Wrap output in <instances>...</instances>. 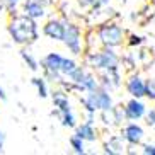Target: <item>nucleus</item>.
<instances>
[{
	"label": "nucleus",
	"mask_w": 155,
	"mask_h": 155,
	"mask_svg": "<svg viewBox=\"0 0 155 155\" xmlns=\"http://www.w3.org/2000/svg\"><path fill=\"white\" fill-rule=\"evenodd\" d=\"M9 34L19 45H29L38 39V24L29 15H15L9 24Z\"/></svg>",
	"instance_id": "1"
},
{
	"label": "nucleus",
	"mask_w": 155,
	"mask_h": 155,
	"mask_svg": "<svg viewBox=\"0 0 155 155\" xmlns=\"http://www.w3.org/2000/svg\"><path fill=\"white\" fill-rule=\"evenodd\" d=\"M87 61L92 68L97 70H111V68H118L119 58L118 55L113 51V48H107L102 51H97V53H89L87 56Z\"/></svg>",
	"instance_id": "2"
},
{
	"label": "nucleus",
	"mask_w": 155,
	"mask_h": 155,
	"mask_svg": "<svg viewBox=\"0 0 155 155\" xmlns=\"http://www.w3.org/2000/svg\"><path fill=\"white\" fill-rule=\"evenodd\" d=\"M97 38L101 39V43L104 46L114 48V46H119L123 43L124 31L121 29V26H118V24H114V22H109V24H104V26L99 29Z\"/></svg>",
	"instance_id": "3"
},
{
	"label": "nucleus",
	"mask_w": 155,
	"mask_h": 155,
	"mask_svg": "<svg viewBox=\"0 0 155 155\" xmlns=\"http://www.w3.org/2000/svg\"><path fill=\"white\" fill-rule=\"evenodd\" d=\"M63 43L72 55H82V36H80V29L75 24H67Z\"/></svg>",
	"instance_id": "4"
},
{
	"label": "nucleus",
	"mask_w": 155,
	"mask_h": 155,
	"mask_svg": "<svg viewBox=\"0 0 155 155\" xmlns=\"http://www.w3.org/2000/svg\"><path fill=\"white\" fill-rule=\"evenodd\" d=\"M65 29H67V22L60 21V19H51L43 26V32L45 36H48L53 41H63Z\"/></svg>",
	"instance_id": "5"
},
{
	"label": "nucleus",
	"mask_w": 155,
	"mask_h": 155,
	"mask_svg": "<svg viewBox=\"0 0 155 155\" xmlns=\"http://www.w3.org/2000/svg\"><path fill=\"white\" fill-rule=\"evenodd\" d=\"M124 113H126V118L131 119V121H138L147 114V107L145 104L141 102L138 97H133L131 101H128L126 106H124Z\"/></svg>",
	"instance_id": "6"
},
{
	"label": "nucleus",
	"mask_w": 155,
	"mask_h": 155,
	"mask_svg": "<svg viewBox=\"0 0 155 155\" xmlns=\"http://www.w3.org/2000/svg\"><path fill=\"white\" fill-rule=\"evenodd\" d=\"M143 137H145V131H143V128L137 123L126 124L124 130H123V138L130 143V145H140Z\"/></svg>",
	"instance_id": "7"
},
{
	"label": "nucleus",
	"mask_w": 155,
	"mask_h": 155,
	"mask_svg": "<svg viewBox=\"0 0 155 155\" xmlns=\"http://www.w3.org/2000/svg\"><path fill=\"white\" fill-rule=\"evenodd\" d=\"M126 91L131 97H145V80L140 75H131L126 82Z\"/></svg>",
	"instance_id": "8"
},
{
	"label": "nucleus",
	"mask_w": 155,
	"mask_h": 155,
	"mask_svg": "<svg viewBox=\"0 0 155 155\" xmlns=\"http://www.w3.org/2000/svg\"><path fill=\"white\" fill-rule=\"evenodd\" d=\"M24 14L34 19V21H38V19L45 17L46 10L41 5V0H26L24 2Z\"/></svg>",
	"instance_id": "9"
},
{
	"label": "nucleus",
	"mask_w": 155,
	"mask_h": 155,
	"mask_svg": "<svg viewBox=\"0 0 155 155\" xmlns=\"http://www.w3.org/2000/svg\"><path fill=\"white\" fill-rule=\"evenodd\" d=\"M61 63H63V56L60 53H48L41 60V65L45 68V72H60L61 70Z\"/></svg>",
	"instance_id": "10"
},
{
	"label": "nucleus",
	"mask_w": 155,
	"mask_h": 155,
	"mask_svg": "<svg viewBox=\"0 0 155 155\" xmlns=\"http://www.w3.org/2000/svg\"><path fill=\"white\" fill-rule=\"evenodd\" d=\"M51 99H53V104H55V107L60 113H68V111H72L68 96H67L63 91H55L51 94Z\"/></svg>",
	"instance_id": "11"
},
{
	"label": "nucleus",
	"mask_w": 155,
	"mask_h": 155,
	"mask_svg": "<svg viewBox=\"0 0 155 155\" xmlns=\"http://www.w3.org/2000/svg\"><path fill=\"white\" fill-rule=\"evenodd\" d=\"M96 97H97V107L99 111H109L113 109V97L106 89H97L96 91Z\"/></svg>",
	"instance_id": "12"
},
{
	"label": "nucleus",
	"mask_w": 155,
	"mask_h": 155,
	"mask_svg": "<svg viewBox=\"0 0 155 155\" xmlns=\"http://www.w3.org/2000/svg\"><path fill=\"white\" fill-rule=\"evenodd\" d=\"M75 135L80 137L84 141H96V138H97V133H96V130H94V126H92L91 123H87V121L84 124H80V126H77Z\"/></svg>",
	"instance_id": "13"
},
{
	"label": "nucleus",
	"mask_w": 155,
	"mask_h": 155,
	"mask_svg": "<svg viewBox=\"0 0 155 155\" xmlns=\"http://www.w3.org/2000/svg\"><path fill=\"white\" fill-rule=\"evenodd\" d=\"M123 135L121 137H113L109 143L104 145V152L106 153H121L124 150V143H123Z\"/></svg>",
	"instance_id": "14"
},
{
	"label": "nucleus",
	"mask_w": 155,
	"mask_h": 155,
	"mask_svg": "<svg viewBox=\"0 0 155 155\" xmlns=\"http://www.w3.org/2000/svg\"><path fill=\"white\" fill-rule=\"evenodd\" d=\"M99 89V82H97V78L94 77V75H91V73H87L85 78H84V82L78 85V91H97Z\"/></svg>",
	"instance_id": "15"
},
{
	"label": "nucleus",
	"mask_w": 155,
	"mask_h": 155,
	"mask_svg": "<svg viewBox=\"0 0 155 155\" xmlns=\"http://www.w3.org/2000/svg\"><path fill=\"white\" fill-rule=\"evenodd\" d=\"M84 106H85L87 113L91 111V113H96V111H99V107H97V97H96V91H91L89 94H87L85 97L82 99Z\"/></svg>",
	"instance_id": "16"
},
{
	"label": "nucleus",
	"mask_w": 155,
	"mask_h": 155,
	"mask_svg": "<svg viewBox=\"0 0 155 155\" xmlns=\"http://www.w3.org/2000/svg\"><path fill=\"white\" fill-rule=\"evenodd\" d=\"M31 82H32V85L38 89V94H39V97H43V99H45V97H48V94H50V92H48V85H46V80H45V78L34 77Z\"/></svg>",
	"instance_id": "17"
},
{
	"label": "nucleus",
	"mask_w": 155,
	"mask_h": 155,
	"mask_svg": "<svg viewBox=\"0 0 155 155\" xmlns=\"http://www.w3.org/2000/svg\"><path fill=\"white\" fill-rule=\"evenodd\" d=\"M56 114L61 118V124H63L65 128H75L77 126V119H75L72 111H68V113H60V111H56Z\"/></svg>",
	"instance_id": "18"
},
{
	"label": "nucleus",
	"mask_w": 155,
	"mask_h": 155,
	"mask_svg": "<svg viewBox=\"0 0 155 155\" xmlns=\"http://www.w3.org/2000/svg\"><path fill=\"white\" fill-rule=\"evenodd\" d=\"M70 145H72V150L75 152V153H78V155L85 153V145H84V140L80 137L73 135V137L70 138Z\"/></svg>",
	"instance_id": "19"
},
{
	"label": "nucleus",
	"mask_w": 155,
	"mask_h": 155,
	"mask_svg": "<svg viewBox=\"0 0 155 155\" xmlns=\"http://www.w3.org/2000/svg\"><path fill=\"white\" fill-rule=\"evenodd\" d=\"M21 58L24 60V63L28 65V67L32 70V72H36V70L39 68V67H38V61H36V58H34V56H32L31 53H29V51L22 50V51H21Z\"/></svg>",
	"instance_id": "20"
},
{
	"label": "nucleus",
	"mask_w": 155,
	"mask_h": 155,
	"mask_svg": "<svg viewBox=\"0 0 155 155\" xmlns=\"http://www.w3.org/2000/svg\"><path fill=\"white\" fill-rule=\"evenodd\" d=\"M77 67H78V65L75 63L72 58H63V63H61V70H60V72H61V75L68 77V73L73 72V70L77 68Z\"/></svg>",
	"instance_id": "21"
},
{
	"label": "nucleus",
	"mask_w": 155,
	"mask_h": 155,
	"mask_svg": "<svg viewBox=\"0 0 155 155\" xmlns=\"http://www.w3.org/2000/svg\"><path fill=\"white\" fill-rule=\"evenodd\" d=\"M145 97L155 101V78H150L145 82Z\"/></svg>",
	"instance_id": "22"
},
{
	"label": "nucleus",
	"mask_w": 155,
	"mask_h": 155,
	"mask_svg": "<svg viewBox=\"0 0 155 155\" xmlns=\"http://www.w3.org/2000/svg\"><path fill=\"white\" fill-rule=\"evenodd\" d=\"M19 4H21V0H5V9L9 12H15Z\"/></svg>",
	"instance_id": "23"
},
{
	"label": "nucleus",
	"mask_w": 155,
	"mask_h": 155,
	"mask_svg": "<svg viewBox=\"0 0 155 155\" xmlns=\"http://www.w3.org/2000/svg\"><path fill=\"white\" fill-rule=\"evenodd\" d=\"M143 153L145 155H155V145H152V143L145 145L143 147Z\"/></svg>",
	"instance_id": "24"
},
{
	"label": "nucleus",
	"mask_w": 155,
	"mask_h": 155,
	"mask_svg": "<svg viewBox=\"0 0 155 155\" xmlns=\"http://www.w3.org/2000/svg\"><path fill=\"white\" fill-rule=\"evenodd\" d=\"M141 41H143V39H141L140 36H135V34H131V36H130V45L131 46H135V45H141Z\"/></svg>",
	"instance_id": "25"
},
{
	"label": "nucleus",
	"mask_w": 155,
	"mask_h": 155,
	"mask_svg": "<svg viewBox=\"0 0 155 155\" xmlns=\"http://www.w3.org/2000/svg\"><path fill=\"white\" fill-rule=\"evenodd\" d=\"M147 121H148V124L155 126V109H150V113L147 114Z\"/></svg>",
	"instance_id": "26"
},
{
	"label": "nucleus",
	"mask_w": 155,
	"mask_h": 155,
	"mask_svg": "<svg viewBox=\"0 0 155 155\" xmlns=\"http://www.w3.org/2000/svg\"><path fill=\"white\" fill-rule=\"evenodd\" d=\"M4 145H5V133L0 131V153L4 152Z\"/></svg>",
	"instance_id": "27"
},
{
	"label": "nucleus",
	"mask_w": 155,
	"mask_h": 155,
	"mask_svg": "<svg viewBox=\"0 0 155 155\" xmlns=\"http://www.w3.org/2000/svg\"><path fill=\"white\" fill-rule=\"evenodd\" d=\"M0 101H2V102L7 101V94H5V91H4V87L2 85H0Z\"/></svg>",
	"instance_id": "28"
},
{
	"label": "nucleus",
	"mask_w": 155,
	"mask_h": 155,
	"mask_svg": "<svg viewBox=\"0 0 155 155\" xmlns=\"http://www.w3.org/2000/svg\"><path fill=\"white\" fill-rule=\"evenodd\" d=\"M5 9V0H0V12Z\"/></svg>",
	"instance_id": "29"
}]
</instances>
